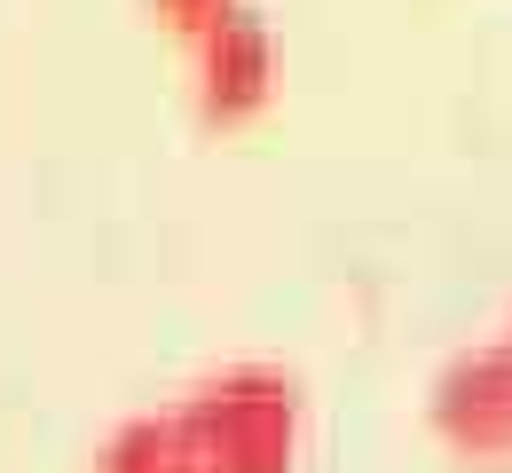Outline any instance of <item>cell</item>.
Wrapping results in <instances>:
<instances>
[{
	"label": "cell",
	"mask_w": 512,
	"mask_h": 473,
	"mask_svg": "<svg viewBox=\"0 0 512 473\" xmlns=\"http://www.w3.org/2000/svg\"><path fill=\"white\" fill-rule=\"evenodd\" d=\"M190 48H197V111L213 127H237V119L268 111V95H276V40H268V24L253 8H229L221 24L197 32Z\"/></svg>",
	"instance_id": "2"
},
{
	"label": "cell",
	"mask_w": 512,
	"mask_h": 473,
	"mask_svg": "<svg viewBox=\"0 0 512 473\" xmlns=\"http://www.w3.org/2000/svg\"><path fill=\"white\" fill-rule=\"evenodd\" d=\"M174 473H292L308 410L284 371H221L174 410H158Z\"/></svg>",
	"instance_id": "1"
},
{
	"label": "cell",
	"mask_w": 512,
	"mask_h": 473,
	"mask_svg": "<svg viewBox=\"0 0 512 473\" xmlns=\"http://www.w3.org/2000/svg\"><path fill=\"white\" fill-rule=\"evenodd\" d=\"M150 8H158V16H166V24H174V32H205V24H221V16H229V8H237V0H150Z\"/></svg>",
	"instance_id": "5"
},
{
	"label": "cell",
	"mask_w": 512,
	"mask_h": 473,
	"mask_svg": "<svg viewBox=\"0 0 512 473\" xmlns=\"http://www.w3.org/2000/svg\"><path fill=\"white\" fill-rule=\"evenodd\" d=\"M95 473H174V450H166V426H158V410H150V418H127V426L103 442Z\"/></svg>",
	"instance_id": "4"
},
{
	"label": "cell",
	"mask_w": 512,
	"mask_h": 473,
	"mask_svg": "<svg viewBox=\"0 0 512 473\" xmlns=\"http://www.w3.org/2000/svg\"><path fill=\"white\" fill-rule=\"evenodd\" d=\"M434 434L465 458H512V332L481 355H457L442 371Z\"/></svg>",
	"instance_id": "3"
}]
</instances>
